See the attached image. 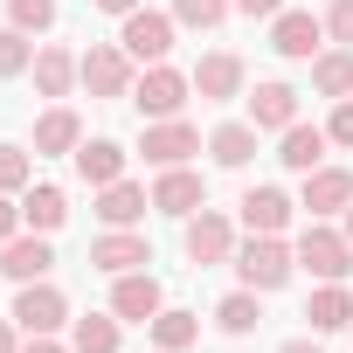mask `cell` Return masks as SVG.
Instances as JSON below:
<instances>
[{"label": "cell", "instance_id": "cell-17", "mask_svg": "<svg viewBox=\"0 0 353 353\" xmlns=\"http://www.w3.org/2000/svg\"><path fill=\"white\" fill-rule=\"evenodd\" d=\"M70 159H77V173H83L90 188H111V181H125V145H111V139H83Z\"/></svg>", "mask_w": 353, "mask_h": 353}, {"label": "cell", "instance_id": "cell-12", "mask_svg": "<svg viewBox=\"0 0 353 353\" xmlns=\"http://www.w3.org/2000/svg\"><path fill=\"white\" fill-rule=\"evenodd\" d=\"M145 263H152V250H145V236H132V229H111V236L90 243V270L125 277V270H145Z\"/></svg>", "mask_w": 353, "mask_h": 353}, {"label": "cell", "instance_id": "cell-4", "mask_svg": "<svg viewBox=\"0 0 353 353\" xmlns=\"http://www.w3.org/2000/svg\"><path fill=\"white\" fill-rule=\"evenodd\" d=\"M298 263H305V270H312V277H319V284H339V277H346V270H353V243H346V236H332V229H319V222H312V229H305V236H298Z\"/></svg>", "mask_w": 353, "mask_h": 353}, {"label": "cell", "instance_id": "cell-24", "mask_svg": "<svg viewBox=\"0 0 353 353\" xmlns=\"http://www.w3.org/2000/svg\"><path fill=\"white\" fill-rule=\"evenodd\" d=\"M305 319H312V332H339V325H353V298L339 284H319L305 298Z\"/></svg>", "mask_w": 353, "mask_h": 353}, {"label": "cell", "instance_id": "cell-38", "mask_svg": "<svg viewBox=\"0 0 353 353\" xmlns=\"http://www.w3.org/2000/svg\"><path fill=\"white\" fill-rule=\"evenodd\" d=\"M21 353H63V346H56V332H28V346H21Z\"/></svg>", "mask_w": 353, "mask_h": 353}, {"label": "cell", "instance_id": "cell-39", "mask_svg": "<svg viewBox=\"0 0 353 353\" xmlns=\"http://www.w3.org/2000/svg\"><path fill=\"white\" fill-rule=\"evenodd\" d=\"M97 8H104V14H132V8H139V0H97Z\"/></svg>", "mask_w": 353, "mask_h": 353}, {"label": "cell", "instance_id": "cell-16", "mask_svg": "<svg viewBox=\"0 0 353 353\" xmlns=\"http://www.w3.org/2000/svg\"><path fill=\"white\" fill-rule=\"evenodd\" d=\"M49 263H56V250H49L42 236H14V243H0V270H8L14 284H35V277H49Z\"/></svg>", "mask_w": 353, "mask_h": 353}, {"label": "cell", "instance_id": "cell-6", "mask_svg": "<svg viewBox=\"0 0 353 353\" xmlns=\"http://www.w3.org/2000/svg\"><path fill=\"white\" fill-rule=\"evenodd\" d=\"M111 312H118V319H132V325H152V319L166 312L159 277H152V270H125V277L111 284Z\"/></svg>", "mask_w": 353, "mask_h": 353}, {"label": "cell", "instance_id": "cell-29", "mask_svg": "<svg viewBox=\"0 0 353 353\" xmlns=\"http://www.w3.org/2000/svg\"><path fill=\"white\" fill-rule=\"evenodd\" d=\"M21 70H35V42L8 21V28H0V77H21Z\"/></svg>", "mask_w": 353, "mask_h": 353}, {"label": "cell", "instance_id": "cell-27", "mask_svg": "<svg viewBox=\"0 0 353 353\" xmlns=\"http://www.w3.org/2000/svg\"><path fill=\"white\" fill-rule=\"evenodd\" d=\"M215 325H222V332H236V339H243V332H256V325H263V305H256V291L243 284L236 298H222V305H215Z\"/></svg>", "mask_w": 353, "mask_h": 353}, {"label": "cell", "instance_id": "cell-8", "mask_svg": "<svg viewBox=\"0 0 353 353\" xmlns=\"http://www.w3.org/2000/svg\"><path fill=\"white\" fill-rule=\"evenodd\" d=\"M139 152H145L152 166H181L188 152H201V132H194L188 118H152L145 139H139Z\"/></svg>", "mask_w": 353, "mask_h": 353}, {"label": "cell", "instance_id": "cell-18", "mask_svg": "<svg viewBox=\"0 0 353 353\" xmlns=\"http://www.w3.org/2000/svg\"><path fill=\"white\" fill-rule=\"evenodd\" d=\"M243 222H250V236H277L291 222V194L284 188H250L243 194Z\"/></svg>", "mask_w": 353, "mask_h": 353}, {"label": "cell", "instance_id": "cell-34", "mask_svg": "<svg viewBox=\"0 0 353 353\" xmlns=\"http://www.w3.org/2000/svg\"><path fill=\"white\" fill-rule=\"evenodd\" d=\"M325 35L339 49H353V0H332V8H325Z\"/></svg>", "mask_w": 353, "mask_h": 353}, {"label": "cell", "instance_id": "cell-42", "mask_svg": "<svg viewBox=\"0 0 353 353\" xmlns=\"http://www.w3.org/2000/svg\"><path fill=\"white\" fill-rule=\"evenodd\" d=\"M346 243H353V208H346Z\"/></svg>", "mask_w": 353, "mask_h": 353}, {"label": "cell", "instance_id": "cell-35", "mask_svg": "<svg viewBox=\"0 0 353 353\" xmlns=\"http://www.w3.org/2000/svg\"><path fill=\"white\" fill-rule=\"evenodd\" d=\"M325 139H332V145H353V97H339V111H332Z\"/></svg>", "mask_w": 353, "mask_h": 353}, {"label": "cell", "instance_id": "cell-30", "mask_svg": "<svg viewBox=\"0 0 353 353\" xmlns=\"http://www.w3.org/2000/svg\"><path fill=\"white\" fill-rule=\"evenodd\" d=\"M229 8H236V0H173V21H188V28H222Z\"/></svg>", "mask_w": 353, "mask_h": 353}, {"label": "cell", "instance_id": "cell-23", "mask_svg": "<svg viewBox=\"0 0 353 353\" xmlns=\"http://www.w3.org/2000/svg\"><path fill=\"white\" fill-rule=\"evenodd\" d=\"M277 159H284L291 173H312V166L325 159V132H319V125H284V145H277Z\"/></svg>", "mask_w": 353, "mask_h": 353}, {"label": "cell", "instance_id": "cell-11", "mask_svg": "<svg viewBox=\"0 0 353 353\" xmlns=\"http://www.w3.org/2000/svg\"><path fill=\"white\" fill-rule=\"evenodd\" d=\"M319 42H325V21H319V14H277V28H270V49H277L284 63H312Z\"/></svg>", "mask_w": 353, "mask_h": 353}, {"label": "cell", "instance_id": "cell-28", "mask_svg": "<svg viewBox=\"0 0 353 353\" xmlns=\"http://www.w3.org/2000/svg\"><path fill=\"white\" fill-rule=\"evenodd\" d=\"M152 339H159L166 353H188V346L201 339V325H194V312H159V319H152Z\"/></svg>", "mask_w": 353, "mask_h": 353}, {"label": "cell", "instance_id": "cell-15", "mask_svg": "<svg viewBox=\"0 0 353 353\" xmlns=\"http://www.w3.org/2000/svg\"><path fill=\"white\" fill-rule=\"evenodd\" d=\"M236 250V236H229V222L215 215V208H201V215H188V256L208 270V263H222Z\"/></svg>", "mask_w": 353, "mask_h": 353}, {"label": "cell", "instance_id": "cell-40", "mask_svg": "<svg viewBox=\"0 0 353 353\" xmlns=\"http://www.w3.org/2000/svg\"><path fill=\"white\" fill-rule=\"evenodd\" d=\"M0 353H21V346H14V325H8V319H0Z\"/></svg>", "mask_w": 353, "mask_h": 353}, {"label": "cell", "instance_id": "cell-19", "mask_svg": "<svg viewBox=\"0 0 353 353\" xmlns=\"http://www.w3.org/2000/svg\"><path fill=\"white\" fill-rule=\"evenodd\" d=\"M145 208H152V194H145V188H132V181H111V188H97V215H104L111 229H132Z\"/></svg>", "mask_w": 353, "mask_h": 353}, {"label": "cell", "instance_id": "cell-26", "mask_svg": "<svg viewBox=\"0 0 353 353\" xmlns=\"http://www.w3.org/2000/svg\"><path fill=\"white\" fill-rule=\"evenodd\" d=\"M312 90H319V97H353V49L312 56Z\"/></svg>", "mask_w": 353, "mask_h": 353}, {"label": "cell", "instance_id": "cell-3", "mask_svg": "<svg viewBox=\"0 0 353 353\" xmlns=\"http://www.w3.org/2000/svg\"><path fill=\"white\" fill-rule=\"evenodd\" d=\"M118 49H125L132 63H166V49H173V14H159V8H132Z\"/></svg>", "mask_w": 353, "mask_h": 353}, {"label": "cell", "instance_id": "cell-1", "mask_svg": "<svg viewBox=\"0 0 353 353\" xmlns=\"http://www.w3.org/2000/svg\"><path fill=\"white\" fill-rule=\"evenodd\" d=\"M291 270H298V250H284L277 236H250L236 250V277L250 291H277V284H291Z\"/></svg>", "mask_w": 353, "mask_h": 353}, {"label": "cell", "instance_id": "cell-37", "mask_svg": "<svg viewBox=\"0 0 353 353\" xmlns=\"http://www.w3.org/2000/svg\"><path fill=\"white\" fill-rule=\"evenodd\" d=\"M277 8H284V0H236V14H250V21L256 14H277Z\"/></svg>", "mask_w": 353, "mask_h": 353}, {"label": "cell", "instance_id": "cell-2", "mask_svg": "<svg viewBox=\"0 0 353 353\" xmlns=\"http://www.w3.org/2000/svg\"><path fill=\"white\" fill-rule=\"evenodd\" d=\"M188 90H194V77L166 70V63H152V70H145V77L132 83V104H139V118H181Z\"/></svg>", "mask_w": 353, "mask_h": 353}, {"label": "cell", "instance_id": "cell-13", "mask_svg": "<svg viewBox=\"0 0 353 353\" xmlns=\"http://www.w3.org/2000/svg\"><path fill=\"white\" fill-rule=\"evenodd\" d=\"M194 90H201V104H229V97L243 90V56H229V49L201 56V63H194Z\"/></svg>", "mask_w": 353, "mask_h": 353}, {"label": "cell", "instance_id": "cell-22", "mask_svg": "<svg viewBox=\"0 0 353 353\" xmlns=\"http://www.w3.org/2000/svg\"><path fill=\"white\" fill-rule=\"evenodd\" d=\"M83 145V125H77V111H42L35 118V152H77Z\"/></svg>", "mask_w": 353, "mask_h": 353}, {"label": "cell", "instance_id": "cell-31", "mask_svg": "<svg viewBox=\"0 0 353 353\" xmlns=\"http://www.w3.org/2000/svg\"><path fill=\"white\" fill-rule=\"evenodd\" d=\"M77 353H118V319H77Z\"/></svg>", "mask_w": 353, "mask_h": 353}, {"label": "cell", "instance_id": "cell-5", "mask_svg": "<svg viewBox=\"0 0 353 353\" xmlns=\"http://www.w3.org/2000/svg\"><path fill=\"white\" fill-rule=\"evenodd\" d=\"M77 70H83V90L90 97H132V56L125 49L97 42L90 56H77Z\"/></svg>", "mask_w": 353, "mask_h": 353}, {"label": "cell", "instance_id": "cell-20", "mask_svg": "<svg viewBox=\"0 0 353 353\" xmlns=\"http://www.w3.org/2000/svg\"><path fill=\"white\" fill-rule=\"evenodd\" d=\"M21 222H28L35 236H56V229L70 222V194H63V188H28V194H21Z\"/></svg>", "mask_w": 353, "mask_h": 353}, {"label": "cell", "instance_id": "cell-41", "mask_svg": "<svg viewBox=\"0 0 353 353\" xmlns=\"http://www.w3.org/2000/svg\"><path fill=\"white\" fill-rule=\"evenodd\" d=\"M277 353H319V346H312V339H284Z\"/></svg>", "mask_w": 353, "mask_h": 353}, {"label": "cell", "instance_id": "cell-9", "mask_svg": "<svg viewBox=\"0 0 353 353\" xmlns=\"http://www.w3.org/2000/svg\"><path fill=\"white\" fill-rule=\"evenodd\" d=\"M298 208H312V222H319V215H346V208H353V173H346V166H312Z\"/></svg>", "mask_w": 353, "mask_h": 353}, {"label": "cell", "instance_id": "cell-7", "mask_svg": "<svg viewBox=\"0 0 353 353\" xmlns=\"http://www.w3.org/2000/svg\"><path fill=\"white\" fill-rule=\"evenodd\" d=\"M63 319H70V298L56 291V284H21V298H14V325L21 332H63Z\"/></svg>", "mask_w": 353, "mask_h": 353}, {"label": "cell", "instance_id": "cell-21", "mask_svg": "<svg viewBox=\"0 0 353 353\" xmlns=\"http://www.w3.org/2000/svg\"><path fill=\"white\" fill-rule=\"evenodd\" d=\"M70 83H83L77 56L70 49H35V90L42 97H70Z\"/></svg>", "mask_w": 353, "mask_h": 353}, {"label": "cell", "instance_id": "cell-32", "mask_svg": "<svg viewBox=\"0 0 353 353\" xmlns=\"http://www.w3.org/2000/svg\"><path fill=\"white\" fill-rule=\"evenodd\" d=\"M8 21L21 35H42V28H56V0H8Z\"/></svg>", "mask_w": 353, "mask_h": 353}, {"label": "cell", "instance_id": "cell-25", "mask_svg": "<svg viewBox=\"0 0 353 353\" xmlns=\"http://www.w3.org/2000/svg\"><path fill=\"white\" fill-rule=\"evenodd\" d=\"M208 152H215V166H250L256 159V125H215Z\"/></svg>", "mask_w": 353, "mask_h": 353}, {"label": "cell", "instance_id": "cell-10", "mask_svg": "<svg viewBox=\"0 0 353 353\" xmlns=\"http://www.w3.org/2000/svg\"><path fill=\"white\" fill-rule=\"evenodd\" d=\"M152 208H159V215H194V208H208L201 173H188V166H166L159 181H152Z\"/></svg>", "mask_w": 353, "mask_h": 353}, {"label": "cell", "instance_id": "cell-36", "mask_svg": "<svg viewBox=\"0 0 353 353\" xmlns=\"http://www.w3.org/2000/svg\"><path fill=\"white\" fill-rule=\"evenodd\" d=\"M14 229H21V201L0 194V243H14Z\"/></svg>", "mask_w": 353, "mask_h": 353}, {"label": "cell", "instance_id": "cell-33", "mask_svg": "<svg viewBox=\"0 0 353 353\" xmlns=\"http://www.w3.org/2000/svg\"><path fill=\"white\" fill-rule=\"evenodd\" d=\"M21 188H28V152L0 145V194H21Z\"/></svg>", "mask_w": 353, "mask_h": 353}, {"label": "cell", "instance_id": "cell-43", "mask_svg": "<svg viewBox=\"0 0 353 353\" xmlns=\"http://www.w3.org/2000/svg\"><path fill=\"white\" fill-rule=\"evenodd\" d=\"M159 353H166V346H159Z\"/></svg>", "mask_w": 353, "mask_h": 353}, {"label": "cell", "instance_id": "cell-14", "mask_svg": "<svg viewBox=\"0 0 353 353\" xmlns=\"http://www.w3.org/2000/svg\"><path fill=\"white\" fill-rule=\"evenodd\" d=\"M250 125H256V132L298 125V90H291V83H256V90H250Z\"/></svg>", "mask_w": 353, "mask_h": 353}]
</instances>
